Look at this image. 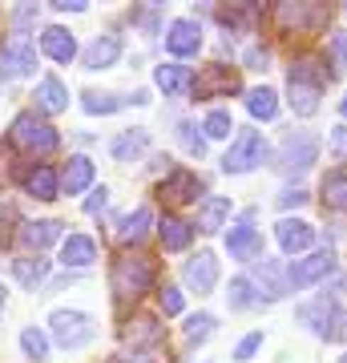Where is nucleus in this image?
Segmentation results:
<instances>
[{
  "label": "nucleus",
  "instance_id": "1",
  "mask_svg": "<svg viewBox=\"0 0 347 363\" xmlns=\"http://www.w3.org/2000/svg\"><path fill=\"white\" fill-rule=\"evenodd\" d=\"M109 286H114L117 303H138V298L154 286V262L145 255H117L114 274H109Z\"/></svg>",
  "mask_w": 347,
  "mask_h": 363
},
{
  "label": "nucleus",
  "instance_id": "2",
  "mask_svg": "<svg viewBox=\"0 0 347 363\" xmlns=\"http://www.w3.org/2000/svg\"><path fill=\"white\" fill-rule=\"evenodd\" d=\"M9 138H13L16 150H28V154H49V150H57V130L37 113H21L16 117L13 130H9Z\"/></svg>",
  "mask_w": 347,
  "mask_h": 363
},
{
  "label": "nucleus",
  "instance_id": "3",
  "mask_svg": "<svg viewBox=\"0 0 347 363\" xmlns=\"http://www.w3.org/2000/svg\"><path fill=\"white\" fill-rule=\"evenodd\" d=\"M263 157H267V142H263V133L243 130L231 142L226 157H222V169H226V174H246V169L263 166Z\"/></svg>",
  "mask_w": 347,
  "mask_h": 363
},
{
  "label": "nucleus",
  "instance_id": "4",
  "mask_svg": "<svg viewBox=\"0 0 347 363\" xmlns=\"http://www.w3.org/2000/svg\"><path fill=\"white\" fill-rule=\"evenodd\" d=\"M49 331H53V339L61 343L65 351H73V347H85L93 339V323H89V315L85 311H53L49 315Z\"/></svg>",
  "mask_w": 347,
  "mask_h": 363
},
{
  "label": "nucleus",
  "instance_id": "5",
  "mask_svg": "<svg viewBox=\"0 0 347 363\" xmlns=\"http://www.w3.org/2000/svg\"><path fill=\"white\" fill-rule=\"evenodd\" d=\"M315 157H319V138L315 133H291L279 145V169L283 174H303V169L315 166Z\"/></svg>",
  "mask_w": 347,
  "mask_h": 363
},
{
  "label": "nucleus",
  "instance_id": "6",
  "mask_svg": "<svg viewBox=\"0 0 347 363\" xmlns=\"http://www.w3.org/2000/svg\"><path fill=\"white\" fill-rule=\"evenodd\" d=\"M243 89V81H238V73L226 65H206L202 77L194 81V97L198 101H210V97H231V93Z\"/></svg>",
  "mask_w": 347,
  "mask_h": 363
},
{
  "label": "nucleus",
  "instance_id": "7",
  "mask_svg": "<svg viewBox=\"0 0 347 363\" xmlns=\"http://www.w3.org/2000/svg\"><path fill=\"white\" fill-rule=\"evenodd\" d=\"M279 28L283 33H315L327 25V9L323 4H279Z\"/></svg>",
  "mask_w": 347,
  "mask_h": 363
},
{
  "label": "nucleus",
  "instance_id": "8",
  "mask_svg": "<svg viewBox=\"0 0 347 363\" xmlns=\"http://www.w3.org/2000/svg\"><path fill=\"white\" fill-rule=\"evenodd\" d=\"M33 69H37V49H33L25 37H16L13 45L0 49V77L4 81H21V77H28Z\"/></svg>",
  "mask_w": 347,
  "mask_h": 363
},
{
  "label": "nucleus",
  "instance_id": "9",
  "mask_svg": "<svg viewBox=\"0 0 347 363\" xmlns=\"http://www.w3.org/2000/svg\"><path fill=\"white\" fill-rule=\"evenodd\" d=\"M198 194H202V182H198L194 169H174V174L158 186V198L170 202V206H190V202H198Z\"/></svg>",
  "mask_w": 347,
  "mask_h": 363
},
{
  "label": "nucleus",
  "instance_id": "10",
  "mask_svg": "<svg viewBox=\"0 0 347 363\" xmlns=\"http://www.w3.org/2000/svg\"><path fill=\"white\" fill-rule=\"evenodd\" d=\"M335 267L331 250H315V255H307L303 262H291V271H287V283L295 286V291H303V286L319 283V279H327Z\"/></svg>",
  "mask_w": 347,
  "mask_h": 363
},
{
  "label": "nucleus",
  "instance_id": "11",
  "mask_svg": "<svg viewBox=\"0 0 347 363\" xmlns=\"http://www.w3.org/2000/svg\"><path fill=\"white\" fill-rule=\"evenodd\" d=\"M182 283L190 286V291H198V295L214 291V283H219V259H214L210 250H198V255L182 267Z\"/></svg>",
  "mask_w": 347,
  "mask_h": 363
},
{
  "label": "nucleus",
  "instance_id": "12",
  "mask_svg": "<svg viewBox=\"0 0 347 363\" xmlns=\"http://www.w3.org/2000/svg\"><path fill=\"white\" fill-rule=\"evenodd\" d=\"M166 49L174 52V57H194V52L202 49V25L190 21V16H178V21L166 28Z\"/></svg>",
  "mask_w": 347,
  "mask_h": 363
},
{
  "label": "nucleus",
  "instance_id": "13",
  "mask_svg": "<svg viewBox=\"0 0 347 363\" xmlns=\"http://www.w3.org/2000/svg\"><path fill=\"white\" fill-rule=\"evenodd\" d=\"M226 250H231V259L250 262V259L263 255V238H258V230L250 222H243V226H231V230H226Z\"/></svg>",
  "mask_w": 347,
  "mask_h": 363
},
{
  "label": "nucleus",
  "instance_id": "14",
  "mask_svg": "<svg viewBox=\"0 0 347 363\" xmlns=\"http://www.w3.org/2000/svg\"><path fill=\"white\" fill-rule=\"evenodd\" d=\"M275 238H279V247H283L287 255H303V250L311 247L315 230H311L307 222H299V218H283L279 226H275Z\"/></svg>",
  "mask_w": 347,
  "mask_h": 363
},
{
  "label": "nucleus",
  "instance_id": "15",
  "mask_svg": "<svg viewBox=\"0 0 347 363\" xmlns=\"http://www.w3.org/2000/svg\"><path fill=\"white\" fill-rule=\"evenodd\" d=\"M40 49L49 52L53 61H61V65H69V61L77 57V40H73V33H69V28L53 25V28H45V33H40Z\"/></svg>",
  "mask_w": 347,
  "mask_h": 363
},
{
  "label": "nucleus",
  "instance_id": "16",
  "mask_svg": "<svg viewBox=\"0 0 347 363\" xmlns=\"http://www.w3.org/2000/svg\"><path fill=\"white\" fill-rule=\"evenodd\" d=\"M319 93H323V85H315V81H303V77L287 81V97H291V109L299 117H311L319 109Z\"/></svg>",
  "mask_w": 347,
  "mask_h": 363
},
{
  "label": "nucleus",
  "instance_id": "17",
  "mask_svg": "<svg viewBox=\"0 0 347 363\" xmlns=\"http://www.w3.org/2000/svg\"><path fill=\"white\" fill-rule=\"evenodd\" d=\"M121 57V37H114V33H101V37H93V45L85 49V69H109Z\"/></svg>",
  "mask_w": 347,
  "mask_h": 363
},
{
  "label": "nucleus",
  "instance_id": "18",
  "mask_svg": "<svg viewBox=\"0 0 347 363\" xmlns=\"http://www.w3.org/2000/svg\"><path fill=\"white\" fill-rule=\"evenodd\" d=\"M299 323L315 327V335L331 339V327H335V303L327 295L319 298V303H307V307H299Z\"/></svg>",
  "mask_w": 347,
  "mask_h": 363
},
{
  "label": "nucleus",
  "instance_id": "19",
  "mask_svg": "<svg viewBox=\"0 0 347 363\" xmlns=\"http://www.w3.org/2000/svg\"><path fill=\"white\" fill-rule=\"evenodd\" d=\"M97 259V242H93L89 234H69L61 242V262L65 267H89Z\"/></svg>",
  "mask_w": 347,
  "mask_h": 363
},
{
  "label": "nucleus",
  "instance_id": "20",
  "mask_svg": "<svg viewBox=\"0 0 347 363\" xmlns=\"http://www.w3.org/2000/svg\"><path fill=\"white\" fill-rule=\"evenodd\" d=\"M154 81H158V89L166 93V97H178V93H190L194 89V73L186 65H162V69H154Z\"/></svg>",
  "mask_w": 347,
  "mask_h": 363
},
{
  "label": "nucleus",
  "instance_id": "21",
  "mask_svg": "<svg viewBox=\"0 0 347 363\" xmlns=\"http://www.w3.org/2000/svg\"><path fill=\"white\" fill-rule=\"evenodd\" d=\"M57 186H61V178H57L53 166H33L25 174V190L33 198H40V202H53V198H57Z\"/></svg>",
  "mask_w": 347,
  "mask_h": 363
},
{
  "label": "nucleus",
  "instance_id": "22",
  "mask_svg": "<svg viewBox=\"0 0 347 363\" xmlns=\"http://www.w3.org/2000/svg\"><path fill=\"white\" fill-rule=\"evenodd\" d=\"M158 234H162V247L166 250H186L194 238V226L186 218H178V214H166L162 226H158Z\"/></svg>",
  "mask_w": 347,
  "mask_h": 363
},
{
  "label": "nucleus",
  "instance_id": "23",
  "mask_svg": "<svg viewBox=\"0 0 347 363\" xmlns=\"http://www.w3.org/2000/svg\"><path fill=\"white\" fill-rule=\"evenodd\" d=\"M33 101H37L40 113H61L65 105H69V89H65L57 77H45L37 85V97H33Z\"/></svg>",
  "mask_w": 347,
  "mask_h": 363
},
{
  "label": "nucleus",
  "instance_id": "24",
  "mask_svg": "<svg viewBox=\"0 0 347 363\" xmlns=\"http://www.w3.org/2000/svg\"><path fill=\"white\" fill-rule=\"evenodd\" d=\"M231 218V198H206L202 202V210H198V230L202 234H214V230H222V222Z\"/></svg>",
  "mask_w": 347,
  "mask_h": 363
},
{
  "label": "nucleus",
  "instance_id": "25",
  "mask_svg": "<svg viewBox=\"0 0 347 363\" xmlns=\"http://www.w3.org/2000/svg\"><path fill=\"white\" fill-rule=\"evenodd\" d=\"M57 238H61V222H53V218L25 222V226H21V242H25V247H33V250H45L49 242H57Z\"/></svg>",
  "mask_w": 347,
  "mask_h": 363
},
{
  "label": "nucleus",
  "instance_id": "26",
  "mask_svg": "<svg viewBox=\"0 0 347 363\" xmlns=\"http://www.w3.org/2000/svg\"><path fill=\"white\" fill-rule=\"evenodd\" d=\"M255 274H258V286H263V295L267 298H283L287 295V274L279 271V262H270V259H263V262H255Z\"/></svg>",
  "mask_w": 347,
  "mask_h": 363
},
{
  "label": "nucleus",
  "instance_id": "27",
  "mask_svg": "<svg viewBox=\"0 0 347 363\" xmlns=\"http://www.w3.org/2000/svg\"><path fill=\"white\" fill-rule=\"evenodd\" d=\"M89 182H93V162H89V157H85V154L69 157V166H65V174H61L65 190H69V194H81Z\"/></svg>",
  "mask_w": 347,
  "mask_h": 363
},
{
  "label": "nucleus",
  "instance_id": "28",
  "mask_svg": "<svg viewBox=\"0 0 347 363\" xmlns=\"http://www.w3.org/2000/svg\"><path fill=\"white\" fill-rule=\"evenodd\" d=\"M150 150V133L145 130H126L121 138H114V157L117 162H133Z\"/></svg>",
  "mask_w": 347,
  "mask_h": 363
},
{
  "label": "nucleus",
  "instance_id": "29",
  "mask_svg": "<svg viewBox=\"0 0 347 363\" xmlns=\"http://www.w3.org/2000/svg\"><path fill=\"white\" fill-rule=\"evenodd\" d=\"M150 226H154V210L150 206H138L133 214H126L121 218V242H142L145 234H150Z\"/></svg>",
  "mask_w": 347,
  "mask_h": 363
},
{
  "label": "nucleus",
  "instance_id": "30",
  "mask_svg": "<svg viewBox=\"0 0 347 363\" xmlns=\"http://www.w3.org/2000/svg\"><path fill=\"white\" fill-rule=\"evenodd\" d=\"M246 109H250V117H263V121H275V113H279V93L267 89V85H258V89L246 93Z\"/></svg>",
  "mask_w": 347,
  "mask_h": 363
},
{
  "label": "nucleus",
  "instance_id": "31",
  "mask_svg": "<svg viewBox=\"0 0 347 363\" xmlns=\"http://www.w3.org/2000/svg\"><path fill=\"white\" fill-rule=\"evenodd\" d=\"M45 274H49V262L40 259V255H37V259H16V262H13V279H16L21 286L45 283Z\"/></svg>",
  "mask_w": 347,
  "mask_h": 363
},
{
  "label": "nucleus",
  "instance_id": "32",
  "mask_svg": "<svg viewBox=\"0 0 347 363\" xmlns=\"http://www.w3.org/2000/svg\"><path fill=\"white\" fill-rule=\"evenodd\" d=\"M323 206L347 210V174H327L323 178Z\"/></svg>",
  "mask_w": 347,
  "mask_h": 363
},
{
  "label": "nucleus",
  "instance_id": "33",
  "mask_svg": "<svg viewBox=\"0 0 347 363\" xmlns=\"http://www.w3.org/2000/svg\"><path fill=\"white\" fill-rule=\"evenodd\" d=\"M21 347H25L28 359H37V363L49 359V339H45L40 327H25V331H21Z\"/></svg>",
  "mask_w": 347,
  "mask_h": 363
},
{
  "label": "nucleus",
  "instance_id": "34",
  "mask_svg": "<svg viewBox=\"0 0 347 363\" xmlns=\"http://www.w3.org/2000/svg\"><path fill=\"white\" fill-rule=\"evenodd\" d=\"M126 343H162V327L154 323V319H138V323L126 327Z\"/></svg>",
  "mask_w": 347,
  "mask_h": 363
},
{
  "label": "nucleus",
  "instance_id": "35",
  "mask_svg": "<svg viewBox=\"0 0 347 363\" xmlns=\"http://www.w3.org/2000/svg\"><path fill=\"white\" fill-rule=\"evenodd\" d=\"M231 307L234 311H246V307H255V286H250V279H234L231 283Z\"/></svg>",
  "mask_w": 347,
  "mask_h": 363
},
{
  "label": "nucleus",
  "instance_id": "36",
  "mask_svg": "<svg viewBox=\"0 0 347 363\" xmlns=\"http://www.w3.org/2000/svg\"><path fill=\"white\" fill-rule=\"evenodd\" d=\"M210 331H214V315H194L190 323H186V339H190V343H206V339H210Z\"/></svg>",
  "mask_w": 347,
  "mask_h": 363
},
{
  "label": "nucleus",
  "instance_id": "37",
  "mask_svg": "<svg viewBox=\"0 0 347 363\" xmlns=\"http://www.w3.org/2000/svg\"><path fill=\"white\" fill-rule=\"evenodd\" d=\"M202 133L206 138H231V113H226V109H214V113L202 121Z\"/></svg>",
  "mask_w": 347,
  "mask_h": 363
},
{
  "label": "nucleus",
  "instance_id": "38",
  "mask_svg": "<svg viewBox=\"0 0 347 363\" xmlns=\"http://www.w3.org/2000/svg\"><path fill=\"white\" fill-rule=\"evenodd\" d=\"M114 109H121V101H114V97H97V93H85V113H114Z\"/></svg>",
  "mask_w": 347,
  "mask_h": 363
},
{
  "label": "nucleus",
  "instance_id": "39",
  "mask_svg": "<svg viewBox=\"0 0 347 363\" xmlns=\"http://www.w3.org/2000/svg\"><path fill=\"white\" fill-rule=\"evenodd\" d=\"M158 303H162V311H166V315H178L182 311V291H178V286H162Z\"/></svg>",
  "mask_w": 347,
  "mask_h": 363
},
{
  "label": "nucleus",
  "instance_id": "40",
  "mask_svg": "<svg viewBox=\"0 0 347 363\" xmlns=\"http://www.w3.org/2000/svg\"><path fill=\"white\" fill-rule=\"evenodd\" d=\"M258 347H263V331H250V335H246L243 343L234 347V359H250V355H255Z\"/></svg>",
  "mask_w": 347,
  "mask_h": 363
},
{
  "label": "nucleus",
  "instance_id": "41",
  "mask_svg": "<svg viewBox=\"0 0 347 363\" xmlns=\"http://www.w3.org/2000/svg\"><path fill=\"white\" fill-rule=\"evenodd\" d=\"M178 130H182V145H186L190 154H198V157H202V154H206V145H202V138H194V125H190V121H182Z\"/></svg>",
  "mask_w": 347,
  "mask_h": 363
},
{
  "label": "nucleus",
  "instance_id": "42",
  "mask_svg": "<svg viewBox=\"0 0 347 363\" xmlns=\"http://www.w3.org/2000/svg\"><path fill=\"white\" fill-rule=\"evenodd\" d=\"M331 57L339 69H347V33H335L331 37Z\"/></svg>",
  "mask_w": 347,
  "mask_h": 363
},
{
  "label": "nucleus",
  "instance_id": "43",
  "mask_svg": "<svg viewBox=\"0 0 347 363\" xmlns=\"http://www.w3.org/2000/svg\"><path fill=\"white\" fill-rule=\"evenodd\" d=\"M303 202H307V190H283V194H279V206H283V210L303 206Z\"/></svg>",
  "mask_w": 347,
  "mask_h": 363
},
{
  "label": "nucleus",
  "instance_id": "44",
  "mask_svg": "<svg viewBox=\"0 0 347 363\" xmlns=\"http://www.w3.org/2000/svg\"><path fill=\"white\" fill-rule=\"evenodd\" d=\"M105 198H109V190H105V186H101V190H93V194L85 198V210H89V214H101Z\"/></svg>",
  "mask_w": 347,
  "mask_h": 363
},
{
  "label": "nucleus",
  "instance_id": "45",
  "mask_svg": "<svg viewBox=\"0 0 347 363\" xmlns=\"http://www.w3.org/2000/svg\"><path fill=\"white\" fill-rule=\"evenodd\" d=\"M57 13H85V0H53Z\"/></svg>",
  "mask_w": 347,
  "mask_h": 363
},
{
  "label": "nucleus",
  "instance_id": "46",
  "mask_svg": "<svg viewBox=\"0 0 347 363\" xmlns=\"http://www.w3.org/2000/svg\"><path fill=\"white\" fill-rule=\"evenodd\" d=\"M331 150H335V154H347V125L331 130Z\"/></svg>",
  "mask_w": 347,
  "mask_h": 363
},
{
  "label": "nucleus",
  "instance_id": "47",
  "mask_svg": "<svg viewBox=\"0 0 347 363\" xmlns=\"http://www.w3.org/2000/svg\"><path fill=\"white\" fill-rule=\"evenodd\" d=\"M33 16H37V4H25V9H16V16H13V25H16V28H25L28 21H33Z\"/></svg>",
  "mask_w": 347,
  "mask_h": 363
},
{
  "label": "nucleus",
  "instance_id": "48",
  "mask_svg": "<svg viewBox=\"0 0 347 363\" xmlns=\"http://www.w3.org/2000/svg\"><path fill=\"white\" fill-rule=\"evenodd\" d=\"M331 339H347V311L335 315V327H331Z\"/></svg>",
  "mask_w": 347,
  "mask_h": 363
},
{
  "label": "nucleus",
  "instance_id": "49",
  "mask_svg": "<svg viewBox=\"0 0 347 363\" xmlns=\"http://www.w3.org/2000/svg\"><path fill=\"white\" fill-rule=\"evenodd\" d=\"M246 61H250V65H267V52H263V49H250V52H246Z\"/></svg>",
  "mask_w": 347,
  "mask_h": 363
},
{
  "label": "nucleus",
  "instance_id": "50",
  "mask_svg": "<svg viewBox=\"0 0 347 363\" xmlns=\"http://www.w3.org/2000/svg\"><path fill=\"white\" fill-rule=\"evenodd\" d=\"M339 113H343V117H347V97H343V101H339Z\"/></svg>",
  "mask_w": 347,
  "mask_h": 363
},
{
  "label": "nucleus",
  "instance_id": "51",
  "mask_svg": "<svg viewBox=\"0 0 347 363\" xmlns=\"http://www.w3.org/2000/svg\"><path fill=\"white\" fill-rule=\"evenodd\" d=\"M0 315H4V286H0Z\"/></svg>",
  "mask_w": 347,
  "mask_h": 363
},
{
  "label": "nucleus",
  "instance_id": "52",
  "mask_svg": "<svg viewBox=\"0 0 347 363\" xmlns=\"http://www.w3.org/2000/svg\"><path fill=\"white\" fill-rule=\"evenodd\" d=\"M339 363H347V355H343V359H339Z\"/></svg>",
  "mask_w": 347,
  "mask_h": 363
}]
</instances>
